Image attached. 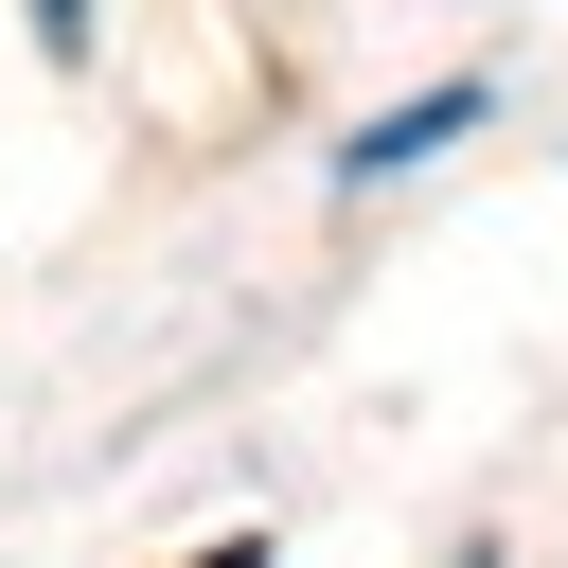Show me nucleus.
<instances>
[{"instance_id": "obj_3", "label": "nucleus", "mask_w": 568, "mask_h": 568, "mask_svg": "<svg viewBox=\"0 0 568 568\" xmlns=\"http://www.w3.org/2000/svg\"><path fill=\"white\" fill-rule=\"evenodd\" d=\"M195 568H266V550H248V532H231V550H195Z\"/></svg>"}, {"instance_id": "obj_1", "label": "nucleus", "mask_w": 568, "mask_h": 568, "mask_svg": "<svg viewBox=\"0 0 568 568\" xmlns=\"http://www.w3.org/2000/svg\"><path fill=\"white\" fill-rule=\"evenodd\" d=\"M479 124V89H426V106H390L373 142H355V178H390V160H426V142H462Z\"/></svg>"}, {"instance_id": "obj_2", "label": "nucleus", "mask_w": 568, "mask_h": 568, "mask_svg": "<svg viewBox=\"0 0 568 568\" xmlns=\"http://www.w3.org/2000/svg\"><path fill=\"white\" fill-rule=\"evenodd\" d=\"M71 18H89V0H36V36H53V53H71Z\"/></svg>"}]
</instances>
